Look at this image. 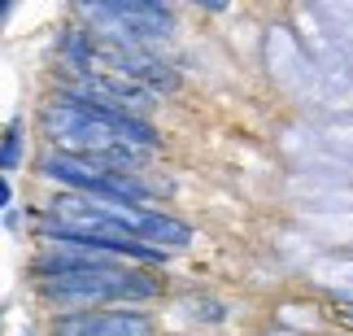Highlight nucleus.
Instances as JSON below:
<instances>
[{
	"label": "nucleus",
	"instance_id": "nucleus-5",
	"mask_svg": "<svg viewBox=\"0 0 353 336\" xmlns=\"http://www.w3.org/2000/svg\"><path fill=\"white\" fill-rule=\"evenodd\" d=\"M57 336H153V324L144 315H74Z\"/></svg>",
	"mask_w": 353,
	"mask_h": 336
},
{
	"label": "nucleus",
	"instance_id": "nucleus-6",
	"mask_svg": "<svg viewBox=\"0 0 353 336\" xmlns=\"http://www.w3.org/2000/svg\"><path fill=\"white\" fill-rule=\"evenodd\" d=\"M18 140H22L18 131H9V136H5V170L18 166V153H22V149H18Z\"/></svg>",
	"mask_w": 353,
	"mask_h": 336
},
{
	"label": "nucleus",
	"instance_id": "nucleus-4",
	"mask_svg": "<svg viewBox=\"0 0 353 336\" xmlns=\"http://www.w3.org/2000/svg\"><path fill=\"white\" fill-rule=\"evenodd\" d=\"M92 22L114 26V39H127V44H140V39H157L161 31H170V13L161 5H88L83 9Z\"/></svg>",
	"mask_w": 353,
	"mask_h": 336
},
{
	"label": "nucleus",
	"instance_id": "nucleus-1",
	"mask_svg": "<svg viewBox=\"0 0 353 336\" xmlns=\"http://www.w3.org/2000/svg\"><path fill=\"white\" fill-rule=\"evenodd\" d=\"M48 136L65 144V149L105 157V162H131V144H144L153 149L157 136L153 127L131 118L127 110H114V105H97V101H61L44 114Z\"/></svg>",
	"mask_w": 353,
	"mask_h": 336
},
{
	"label": "nucleus",
	"instance_id": "nucleus-2",
	"mask_svg": "<svg viewBox=\"0 0 353 336\" xmlns=\"http://www.w3.org/2000/svg\"><path fill=\"white\" fill-rule=\"evenodd\" d=\"M48 297H74V302H101V297H153L157 284H148L144 275L110 271V266H79V271L48 275L44 284Z\"/></svg>",
	"mask_w": 353,
	"mask_h": 336
},
{
	"label": "nucleus",
	"instance_id": "nucleus-3",
	"mask_svg": "<svg viewBox=\"0 0 353 336\" xmlns=\"http://www.w3.org/2000/svg\"><path fill=\"white\" fill-rule=\"evenodd\" d=\"M39 170H44L48 179H57V184H70V188H83V192L101 197L105 206H135V201H144V192H148V188L135 184L131 175L97 170L88 162H74V157H44Z\"/></svg>",
	"mask_w": 353,
	"mask_h": 336
}]
</instances>
